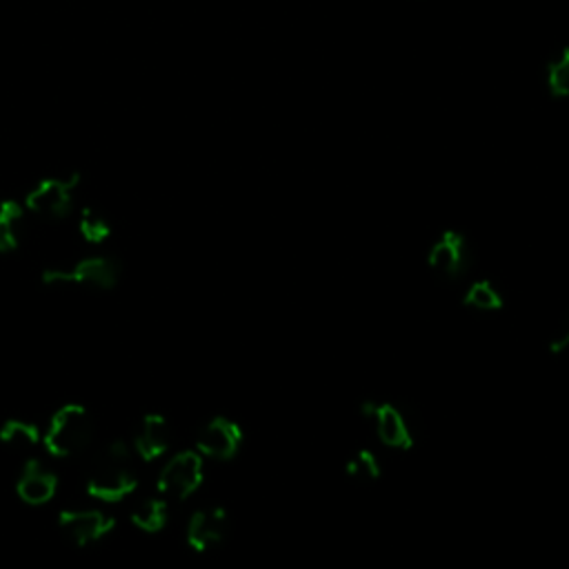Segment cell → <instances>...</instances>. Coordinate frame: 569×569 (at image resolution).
<instances>
[{"label":"cell","instance_id":"1","mask_svg":"<svg viewBox=\"0 0 569 569\" xmlns=\"http://www.w3.org/2000/svg\"><path fill=\"white\" fill-rule=\"evenodd\" d=\"M138 485L132 449L123 441L110 443L94 463L87 480V492L101 503H118L127 498Z\"/></svg>","mask_w":569,"mask_h":569},{"label":"cell","instance_id":"2","mask_svg":"<svg viewBox=\"0 0 569 569\" xmlns=\"http://www.w3.org/2000/svg\"><path fill=\"white\" fill-rule=\"evenodd\" d=\"M94 434L96 425L90 410L79 403H70L52 416L48 432L43 434V443L52 456L68 458L87 449Z\"/></svg>","mask_w":569,"mask_h":569},{"label":"cell","instance_id":"3","mask_svg":"<svg viewBox=\"0 0 569 569\" xmlns=\"http://www.w3.org/2000/svg\"><path fill=\"white\" fill-rule=\"evenodd\" d=\"M121 262L112 256H90L72 267L45 269V284H81L90 290H112L121 280Z\"/></svg>","mask_w":569,"mask_h":569},{"label":"cell","instance_id":"4","mask_svg":"<svg viewBox=\"0 0 569 569\" xmlns=\"http://www.w3.org/2000/svg\"><path fill=\"white\" fill-rule=\"evenodd\" d=\"M81 178L79 174L65 178H45L28 194V209L48 220H63L74 209V194Z\"/></svg>","mask_w":569,"mask_h":569},{"label":"cell","instance_id":"5","mask_svg":"<svg viewBox=\"0 0 569 569\" xmlns=\"http://www.w3.org/2000/svg\"><path fill=\"white\" fill-rule=\"evenodd\" d=\"M363 418L374 423V430L383 445L394 447V449H412L416 441V430L414 423L407 418V414L392 405V403H374L365 401L361 405Z\"/></svg>","mask_w":569,"mask_h":569},{"label":"cell","instance_id":"6","mask_svg":"<svg viewBox=\"0 0 569 569\" xmlns=\"http://www.w3.org/2000/svg\"><path fill=\"white\" fill-rule=\"evenodd\" d=\"M203 458L196 452L176 454L158 476V492L174 500H187L203 485Z\"/></svg>","mask_w":569,"mask_h":569},{"label":"cell","instance_id":"7","mask_svg":"<svg viewBox=\"0 0 569 569\" xmlns=\"http://www.w3.org/2000/svg\"><path fill=\"white\" fill-rule=\"evenodd\" d=\"M427 262L432 271L438 273L441 278H447V280L461 278L472 265V249L467 238L458 231H445L430 249Z\"/></svg>","mask_w":569,"mask_h":569},{"label":"cell","instance_id":"8","mask_svg":"<svg viewBox=\"0 0 569 569\" xmlns=\"http://www.w3.org/2000/svg\"><path fill=\"white\" fill-rule=\"evenodd\" d=\"M59 527L74 545L87 547L114 529V518L101 509H65L59 516Z\"/></svg>","mask_w":569,"mask_h":569},{"label":"cell","instance_id":"9","mask_svg":"<svg viewBox=\"0 0 569 569\" xmlns=\"http://www.w3.org/2000/svg\"><path fill=\"white\" fill-rule=\"evenodd\" d=\"M242 445V430L223 416L211 418L205 423L196 434V447L200 454L216 458V461H229L238 454Z\"/></svg>","mask_w":569,"mask_h":569},{"label":"cell","instance_id":"10","mask_svg":"<svg viewBox=\"0 0 569 569\" xmlns=\"http://www.w3.org/2000/svg\"><path fill=\"white\" fill-rule=\"evenodd\" d=\"M229 516L223 507H207L196 511L187 525V542L192 549L205 554L218 549L229 536Z\"/></svg>","mask_w":569,"mask_h":569},{"label":"cell","instance_id":"11","mask_svg":"<svg viewBox=\"0 0 569 569\" xmlns=\"http://www.w3.org/2000/svg\"><path fill=\"white\" fill-rule=\"evenodd\" d=\"M169 445H172V427H169L167 418L161 414H147L141 421L136 438H134L136 454L145 463H154L163 454H167Z\"/></svg>","mask_w":569,"mask_h":569},{"label":"cell","instance_id":"12","mask_svg":"<svg viewBox=\"0 0 569 569\" xmlns=\"http://www.w3.org/2000/svg\"><path fill=\"white\" fill-rule=\"evenodd\" d=\"M59 478L39 461H30L17 483V492L28 505H45L56 496Z\"/></svg>","mask_w":569,"mask_h":569},{"label":"cell","instance_id":"13","mask_svg":"<svg viewBox=\"0 0 569 569\" xmlns=\"http://www.w3.org/2000/svg\"><path fill=\"white\" fill-rule=\"evenodd\" d=\"M25 236V209L17 200L0 203V254H12Z\"/></svg>","mask_w":569,"mask_h":569},{"label":"cell","instance_id":"14","mask_svg":"<svg viewBox=\"0 0 569 569\" xmlns=\"http://www.w3.org/2000/svg\"><path fill=\"white\" fill-rule=\"evenodd\" d=\"M41 438H43L41 430L34 423H28L21 418H10L0 425V443L10 449H19V452L32 449L41 443Z\"/></svg>","mask_w":569,"mask_h":569},{"label":"cell","instance_id":"15","mask_svg":"<svg viewBox=\"0 0 569 569\" xmlns=\"http://www.w3.org/2000/svg\"><path fill=\"white\" fill-rule=\"evenodd\" d=\"M132 523L145 534H158L169 520L167 503L163 498H145L132 509Z\"/></svg>","mask_w":569,"mask_h":569},{"label":"cell","instance_id":"16","mask_svg":"<svg viewBox=\"0 0 569 569\" xmlns=\"http://www.w3.org/2000/svg\"><path fill=\"white\" fill-rule=\"evenodd\" d=\"M545 83L551 96L567 99L569 96V45L560 48L549 61L545 70Z\"/></svg>","mask_w":569,"mask_h":569},{"label":"cell","instance_id":"17","mask_svg":"<svg viewBox=\"0 0 569 569\" xmlns=\"http://www.w3.org/2000/svg\"><path fill=\"white\" fill-rule=\"evenodd\" d=\"M463 303L472 310H478V312H496L505 306L500 292L494 288L489 280H476L472 288L467 290Z\"/></svg>","mask_w":569,"mask_h":569},{"label":"cell","instance_id":"18","mask_svg":"<svg viewBox=\"0 0 569 569\" xmlns=\"http://www.w3.org/2000/svg\"><path fill=\"white\" fill-rule=\"evenodd\" d=\"M348 476L354 478V480H361V483H374L381 478L383 474V467H381V461L368 452V449H361L356 452L350 461H348V467H345Z\"/></svg>","mask_w":569,"mask_h":569},{"label":"cell","instance_id":"19","mask_svg":"<svg viewBox=\"0 0 569 569\" xmlns=\"http://www.w3.org/2000/svg\"><path fill=\"white\" fill-rule=\"evenodd\" d=\"M79 229H81V236L87 240V242H103L110 238L112 234V225L110 220L105 218V214H101L99 209L94 207H85L83 214H81V220H79Z\"/></svg>","mask_w":569,"mask_h":569},{"label":"cell","instance_id":"20","mask_svg":"<svg viewBox=\"0 0 569 569\" xmlns=\"http://www.w3.org/2000/svg\"><path fill=\"white\" fill-rule=\"evenodd\" d=\"M569 350V310L562 314L560 323H558V330L551 339V352L554 354H562Z\"/></svg>","mask_w":569,"mask_h":569}]
</instances>
